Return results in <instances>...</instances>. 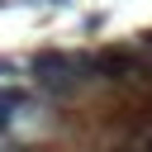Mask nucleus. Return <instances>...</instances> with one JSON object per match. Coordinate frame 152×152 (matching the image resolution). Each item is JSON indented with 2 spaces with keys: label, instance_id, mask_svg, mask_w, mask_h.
<instances>
[{
  "label": "nucleus",
  "instance_id": "obj_1",
  "mask_svg": "<svg viewBox=\"0 0 152 152\" xmlns=\"http://www.w3.org/2000/svg\"><path fill=\"white\" fill-rule=\"evenodd\" d=\"M81 71H90L86 57H71V52H62V48H43V52L28 57V76H33L38 86H48V90H71V86L81 81Z\"/></svg>",
  "mask_w": 152,
  "mask_h": 152
},
{
  "label": "nucleus",
  "instance_id": "obj_2",
  "mask_svg": "<svg viewBox=\"0 0 152 152\" xmlns=\"http://www.w3.org/2000/svg\"><path fill=\"white\" fill-rule=\"evenodd\" d=\"M86 66L100 76V81H152V62H142L138 52L128 48H100L95 57H86Z\"/></svg>",
  "mask_w": 152,
  "mask_h": 152
},
{
  "label": "nucleus",
  "instance_id": "obj_3",
  "mask_svg": "<svg viewBox=\"0 0 152 152\" xmlns=\"http://www.w3.org/2000/svg\"><path fill=\"white\" fill-rule=\"evenodd\" d=\"M19 104H24V90H0V133L10 128V119H14L10 109H19Z\"/></svg>",
  "mask_w": 152,
  "mask_h": 152
},
{
  "label": "nucleus",
  "instance_id": "obj_4",
  "mask_svg": "<svg viewBox=\"0 0 152 152\" xmlns=\"http://www.w3.org/2000/svg\"><path fill=\"white\" fill-rule=\"evenodd\" d=\"M0 76H14V62L10 57H0Z\"/></svg>",
  "mask_w": 152,
  "mask_h": 152
},
{
  "label": "nucleus",
  "instance_id": "obj_5",
  "mask_svg": "<svg viewBox=\"0 0 152 152\" xmlns=\"http://www.w3.org/2000/svg\"><path fill=\"white\" fill-rule=\"evenodd\" d=\"M138 43H142V48L152 52V28H142V33H138Z\"/></svg>",
  "mask_w": 152,
  "mask_h": 152
},
{
  "label": "nucleus",
  "instance_id": "obj_6",
  "mask_svg": "<svg viewBox=\"0 0 152 152\" xmlns=\"http://www.w3.org/2000/svg\"><path fill=\"white\" fill-rule=\"evenodd\" d=\"M138 152H152V128L142 133V142H138Z\"/></svg>",
  "mask_w": 152,
  "mask_h": 152
},
{
  "label": "nucleus",
  "instance_id": "obj_7",
  "mask_svg": "<svg viewBox=\"0 0 152 152\" xmlns=\"http://www.w3.org/2000/svg\"><path fill=\"white\" fill-rule=\"evenodd\" d=\"M48 5H71V0H48Z\"/></svg>",
  "mask_w": 152,
  "mask_h": 152
}]
</instances>
